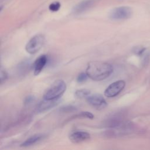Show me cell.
I'll return each mask as SVG.
<instances>
[{
  "instance_id": "3",
  "label": "cell",
  "mask_w": 150,
  "mask_h": 150,
  "mask_svg": "<svg viewBox=\"0 0 150 150\" xmlns=\"http://www.w3.org/2000/svg\"><path fill=\"white\" fill-rule=\"evenodd\" d=\"M45 40V36L42 34H38L33 36L25 46L26 51L31 54L37 53L42 47Z\"/></svg>"
},
{
  "instance_id": "12",
  "label": "cell",
  "mask_w": 150,
  "mask_h": 150,
  "mask_svg": "<svg viewBox=\"0 0 150 150\" xmlns=\"http://www.w3.org/2000/svg\"><path fill=\"white\" fill-rule=\"evenodd\" d=\"M90 94V91L87 89H80L76 91L74 93L75 97L77 98H86Z\"/></svg>"
},
{
  "instance_id": "14",
  "label": "cell",
  "mask_w": 150,
  "mask_h": 150,
  "mask_svg": "<svg viewBox=\"0 0 150 150\" xmlns=\"http://www.w3.org/2000/svg\"><path fill=\"white\" fill-rule=\"evenodd\" d=\"M88 77V76L86 73H81L78 75L77 77V81L79 83H84L87 80Z\"/></svg>"
},
{
  "instance_id": "4",
  "label": "cell",
  "mask_w": 150,
  "mask_h": 150,
  "mask_svg": "<svg viewBox=\"0 0 150 150\" xmlns=\"http://www.w3.org/2000/svg\"><path fill=\"white\" fill-rule=\"evenodd\" d=\"M132 15V10L128 6H119L114 8L109 14L111 20L120 21L128 19Z\"/></svg>"
},
{
  "instance_id": "7",
  "label": "cell",
  "mask_w": 150,
  "mask_h": 150,
  "mask_svg": "<svg viewBox=\"0 0 150 150\" xmlns=\"http://www.w3.org/2000/svg\"><path fill=\"white\" fill-rule=\"evenodd\" d=\"M69 138L73 143H80L88 140L90 138V134L84 131H73L70 133Z\"/></svg>"
},
{
  "instance_id": "16",
  "label": "cell",
  "mask_w": 150,
  "mask_h": 150,
  "mask_svg": "<svg viewBox=\"0 0 150 150\" xmlns=\"http://www.w3.org/2000/svg\"><path fill=\"white\" fill-rule=\"evenodd\" d=\"M145 49H146V48H145V47L137 46V47H134L133 48V52L135 53L137 55L141 56L144 53Z\"/></svg>"
},
{
  "instance_id": "2",
  "label": "cell",
  "mask_w": 150,
  "mask_h": 150,
  "mask_svg": "<svg viewBox=\"0 0 150 150\" xmlns=\"http://www.w3.org/2000/svg\"><path fill=\"white\" fill-rule=\"evenodd\" d=\"M66 87V84L63 80H56L46 90L43 94V98L46 100L60 99L65 92Z\"/></svg>"
},
{
  "instance_id": "11",
  "label": "cell",
  "mask_w": 150,
  "mask_h": 150,
  "mask_svg": "<svg viewBox=\"0 0 150 150\" xmlns=\"http://www.w3.org/2000/svg\"><path fill=\"white\" fill-rule=\"evenodd\" d=\"M45 135L42 134H35L27 139H26L21 145V146L23 147H28L36 144V143L41 141L44 139Z\"/></svg>"
},
{
  "instance_id": "1",
  "label": "cell",
  "mask_w": 150,
  "mask_h": 150,
  "mask_svg": "<svg viewBox=\"0 0 150 150\" xmlns=\"http://www.w3.org/2000/svg\"><path fill=\"white\" fill-rule=\"evenodd\" d=\"M113 71L111 64L101 61H91L87 64L86 73L94 81H101L108 77Z\"/></svg>"
},
{
  "instance_id": "19",
  "label": "cell",
  "mask_w": 150,
  "mask_h": 150,
  "mask_svg": "<svg viewBox=\"0 0 150 150\" xmlns=\"http://www.w3.org/2000/svg\"><path fill=\"white\" fill-rule=\"evenodd\" d=\"M35 100V98L34 97V96H27L25 99V104H30L34 102V101Z\"/></svg>"
},
{
  "instance_id": "18",
  "label": "cell",
  "mask_w": 150,
  "mask_h": 150,
  "mask_svg": "<svg viewBox=\"0 0 150 150\" xmlns=\"http://www.w3.org/2000/svg\"><path fill=\"white\" fill-rule=\"evenodd\" d=\"M76 108L74 107L71 106V105H69V106H65L60 108V111L63 112H67L70 111H73L75 110Z\"/></svg>"
},
{
  "instance_id": "6",
  "label": "cell",
  "mask_w": 150,
  "mask_h": 150,
  "mask_svg": "<svg viewBox=\"0 0 150 150\" xmlns=\"http://www.w3.org/2000/svg\"><path fill=\"white\" fill-rule=\"evenodd\" d=\"M86 101L90 105L97 109L104 108L107 105L103 96L98 93L90 94L86 97Z\"/></svg>"
},
{
  "instance_id": "17",
  "label": "cell",
  "mask_w": 150,
  "mask_h": 150,
  "mask_svg": "<svg viewBox=\"0 0 150 150\" xmlns=\"http://www.w3.org/2000/svg\"><path fill=\"white\" fill-rule=\"evenodd\" d=\"M0 76H1V83L2 84L3 82H4L7 77H8V74L6 72V71L2 69V67L1 68V73H0Z\"/></svg>"
},
{
  "instance_id": "5",
  "label": "cell",
  "mask_w": 150,
  "mask_h": 150,
  "mask_svg": "<svg viewBox=\"0 0 150 150\" xmlns=\"http://www.w3.org/2000/svg\"><path fill=\"white\" fill-rule=\"evenodd\" d=\"M125 82L120 80L110 84L104 91V96L107 97H114L118 95L124 88Z\"/></svg>"
},
{
  "instance_id": "8",
  "label": "cell",
  "mask_w": 150,
  "mask_h": 150,
  "mask_svg": "<svg viewBox=\"0 0 150 150\" xmlns=\"http://www.w3.org/2000/svg\"><path fill=\"white\" fill-rule=\"evenodd\" d=\"M59 101H60L59 99L46 100L43 98V100L42 101L38 104L37 107V111L38 112H43L46 111H47L49 109L57 105Z\"/></svg>"
},
{
  "instance_id": "13",
  "label": "cell",
  "mask_w": 150,
  "mask_h": 150,
  "mask_svg": "<svg viewBox=\"0 0 150 150\" xmlns=\"http://www.w3.org/2000/svg\"><path fill=\"white\" fill-rule=\"evenodd\" d=\"M74 117H78V118H89V119L94 118V115L91 112H88V111L81 112L79 114L76 115Z\"/></svg>"
},
{
  "instance_id": "9",
  "label": "cell",
  "mask_w": 150,
  "mask_h": 150,
  "mask_svg": "<svg viewBox=\"0 0 150 150\" xmlns=\"http://www.w3.org/2000/svg\"><path fill=\"white\" fill-rule=\"evenodd\" d=\"M47 57L45 54L39 56L33 64V73L35 76L38 75L43 69L47 62Z\"/></svg>"
},
{
  "instance_id": "15",
  "label": "cell",
  "mask_w": 150,
  "mask_h": 150,
  "mask_svg": "<svg viewBox=\"0 0 150 150\" xmlns=\"http://www.w3.org/2000/svg\"><path fill=\"white\" fill-rule=\"evenodd\" d=\"M60 4L59 2H54L52 3L49 6V10L52 12L57 11L60 9Z\"/></svg>"
},
{
  "instance_id": "10",
  "label": "cell",
  "mask_w": 150,
  "mask_h": 150,
  "mask_svg": "<svg viewBox=\"0 0 150 150\" xmlns=\"http://www.w3.org/2000/svg\"><path fill=\"white\" fill-rule=\"evenodd\" d=\"M94 0H84L76 5L73 9L74 14H79L88 9L94 3Z\"/></svg>"
}]
</instances>
